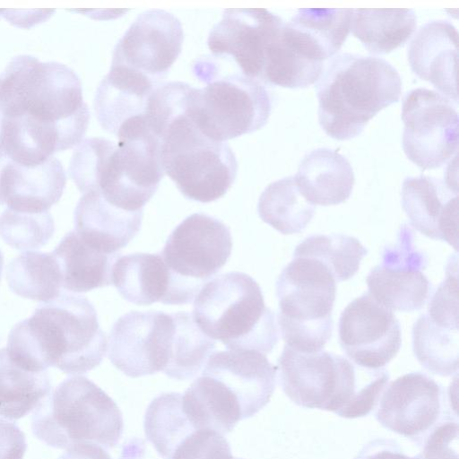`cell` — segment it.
Segmentation results:
<instances>
[{"label": "cell", "instance_id": "1", "mask_svg": "<svg viewBox=\"0 0 459 459\" xmlns=\"http://www.w3.org/2000/svg\"><path fill=\"white\" fill-rule=\"evenodd\" d=\"M0 114L5 152L24 166L78 145L90 121L77 74L30 55L13 57L0 77Z\"/></svg>", "mask_w": 459, "mask_h": 459}, {"label": "cell", "instance_id": "2", "mask_svg": "<svg viewBox=\"0 0 459 459\" xmlns=\"http://www.w3.org/2000/svg\"><path fill=\"white\" fill-rule=\"evenodd\" d=\"M108 349L96 309L82 295L62 292L17 323L7 342L9 356L24 368L84 374L99 366Z\"/></svg>", "mask_w": 459, "mask_h": 459}, {"label": "cell", "instance_id": "3", "mask_svg": "<svg viewBox=\"0 0 459 459\" xmlns=\"http://www.w3.org/2000/svg\"><path fill=\"white\" fill-rule=\"evenodd\" d=\"M316 89L321 127L345 141L359 135L379 111L399 100L402 81L382 58L342 53L325 65Z\"/></svg>", "mask_w": 459, "mask_h": 459}, {"label": "cell", "instance_id": "4", "mask_svg": "<svg viewBox=\"0 0 459 459\" xmlns=\"http://www.w3.org/2000/svg\"><path fill=\"white\" fill-rule=\"evenodd\" d=\"M69 174L82 194L98 192L120 209L143 211L164 175L160 142L152 135L85 139L73 153Z\"/></svg>", "mask_w": 459, "mask_h": 459}, {"label": "cell", "instance_id": "5", "mask_svg": "<svg viewBox=\"0 0 459 459\" xmlns=\"http://www.w3.org/2000/svg\"><path fill=\"white\" fill-rule=\"evenodd\" d=\"M192 316L205 335L228 350L265 355L279 340L274 313L265 306L259 284L244 273H227L204 285Z\"/></svg>", "mask_w": 459, "mask_h": 459}, {"label": "cell", "instance_id": "6", "mask_svg": "<svg viewBox=\"0 0 459 459\" xmlns=\"http://www.w3.org/2000/svg\"><path fill=\"white\" fill-rule=\"evenodd\" d=\"M123 429L117 403L82 376L62 381L37 406L31 418L34 436L59 449L86 443L112 448L121 438Z\"/></svg>", "mask_w": 459, "mask_h": 459}, {"label": "cell", "instance_id": "7", "mask_svg": "<svg viewBox=\"0 0 459 459\" xmlns=\"http://www.w3.org/2000/svg\"><path fill=\"white\" fill-rule=\"evenodd\" d=\"M336 281L321 262L293 257L276 281L277 322L285 345L303 352L321 351L333 332Z\"/></svg>", "mask_w": 459, "mask_h": 459}, {"label": "cell", "instance_id": "8", "mask_svg": "<svg viewBox=\"0 0 459 459\" xmlns=\"http://www.w3.org/2000/svg\"><path fill=\"white\" fill-rule=\"evenodd\" d=\"M186 111L171 121L161 138L162 169L185 197L211 203L232 186L238 162L226 143L204 135Z\"/></svg>", "mask_w": 459, "mask_h": 459}, {"label": "cell", "instance_id": "9", "mask_svg": "<svg viewBox=\"0 0 459 459\" xmlns=\"http://www.w3.org/2000/svg\"><path fill=\"white\" fill-rule=\"evenodd\" d=\"M191 89L186 115L209 139L224 143L262 128L271 113V100L261 82L243 74L214 77Z\"/></svg>", "mask_w": 459, "mask_h": 459}, {"label": "cell", "instance_id": "10", "mask_svg": "<svg viewBox=\"0 0 459 459\" xmlns=\"http://www.w3.org/2000/svg\"><path fill=\"white\" fill-rule=\"evenodd\" d=\"M276 371L283 392L295 404L342 417L353 398L359 368L332 352H303L285 345Z\"/></svg>", "mask_w": 459, "mask_h": 459}, {"label": "cell", "instance_id": "11", "mask_svg": "<svg viewBox=\"0 0 459 459\" xmlns=\"http://www.w3.org/2000/svg\"><path fill=\"white\" fill-rule=\"evenodd\" d=\"M232 249L230 229L204 213H194L169 236L160 255L169 270L194 299L204 283L227 263Z\"/></svg>", "mask_w": 459, "mask_h": 459}, {"label": "cell", "instance_id": "12", "mask_svg": "<svg viewBox=\"0 0 459 459\" xmlns=\"http://www.w3.org/2000/svg\"><path fill=\"white\" fill-rule=\"evenodd\" d=\"M402 119L403 152L422 169L438 168L456 153L458 113L446 96L424 88L407 92Z\"/></svg>", "mask_w": 459, "mask_h": 459}, {"label": "cell", "instance_id": "13", "mask_svg": "<svg viewBox=\"0 0 459 459\" xmlns=\"http://www.w3.org/2000/svg\"><path fill=\"white\" fill-rule=\"evenodd\" d=\"M174 331L172 313L130 311L112 326L108 359L130 377L163 372L170 359Z\"/></svg>", "mask_w": 459, "mask_h": 459}, {"label": "cell", "instance_id": "14", "mask_svg": "<svg viewBox=\"0 0 459 459\" xmlns=\"http://www.w3.org/2000/svg\"><path fill=\"white\" fill-rule=\"evenodd\" d=\"M443 387L422 372L391 382L382 394L376 419L385 428L421 445L446 412Z\"/></svg>", "mask_w": 459, "mask_h": 459}, {"label": "cell", "instance_id": "15", "mask_svg": "<svg viewBox=\"0 0 459 459\" xmlns=\"http://www.w3.org/2000/svg\"><path fill=\"white\" fill-rule=\"evenodd\" d=\"M184 40L180 21L160 9L140 13L117 43L111 65L124 66L161 83Z\"/></svg>", "mask_w": 459, "mask_h": 459}, {"label": "cell", "instance_id": "16", "mask_svg": "<svg viewBox=\"0 0 459 459\" xmlns=\"http://www.w3.org/2000/svg\"><path fill=\"white\" fill-rule=\"evenodd\" d=\"M338 333L345 354L359 367L368 369L384 368L396 356L402 344L399 321L392 310L368 293L343 309Z\"/></svg>", "mask_w": 459, "mask_h": 459}, {"label": "cell", "instance_id": "17", "mask_svg": "<svg viewBox=\"0 0 459 459\" xmlns=\"http://www.w3.org/2000/svg\"><path fill=\"white\" fill-rule=\"evenodd\" d=\"M426 266L427 257L415 247L411 230L402 225L397 242L385 248L381 264L368 273V293L390 310H419L432 292L422 273Z\"/></svg>", "mask_w": 459, "mask_h": 459}, {"label": "cell", "instance_id": "18", "mask_svg": "<svg viewBox=\"0 0 459 459\" xmlns=\"http://www.w3.org/2000/svg\"><path fill=\"white\" fill-rule=\"evenodd\" d=\"M282 19L264 8H231L211 30L208 48L216 56H230L244 75L262 81L268 48Z\"/></svg>", "mask_w": 459, "mask_h": 459}, {"label": "cell", "instance_id": "19", "mask_svg": "<svg viewBox=\"0 0 459 459\" xmlns=\"http://www.w3.org/2000/svg\"><path fill=\"white\" fill-rule=\"evenodd\" d=\"M161 83L126 67L111 65L94 99L96 117L102 128L118 141L152 134L146 121L147 108L152 94Z\"/></svg>", "mask_w": 459, "mask_h": 459}, {"label": "cell", "instance_id": "20", "mask_svg": "<svg viewBox=\"0 0 459 459\" xmlns=\"http://www.w3.org/2000/svg\"><path fill=\"white\" fill-rule=\"evenodd\" d=\"M276 373V367L257 351L227 350L212 352L202 375L225 385L236 397L244 420L269 403L275 388Z\"/></svg>", "mask_w": 459, "mask_h": 459}, {"label": "cell", "instance_id": "21", "mask_svg": "<svg viewBox=\"0 0 459 459\" xmlns=\"http://www.w3.org/2000/svg\"><path fill=\"white\" fill-rule=\"evenodd\" d=\"M401 195L403 209L416 230L429 238L446 241L457 250L456 186L423 175L408 177Z\"/></svg>", "mask_w": 459, "mask_h": 459}, {"label": "cell", "instance_id": "22", "mask_svg": "<svg viewBox=\"0 0 459 459\" xmlns=\"http://www.w3.org/2000/svg\"><path fill=\"white\" fill-rule=\"evenodd\" d=\"M111 280L120 295L135 305L155 302L183 305L192 302L160 254L119 255L113 264Z\"/></svg>", "mask_w": 459, "mask_h": 459}, {"label": "cell", "instance_id": "23", "mask_svg": "<svg viewBox=\"0 0 459 459\" xmlns=\"http://www.w3.org/2000/svg\"><path fill=\"white\" fill-rule=\"evenodd\" d=\"M457 58L458 32L452 23L444 20L424 24L408 48L412 72L455 104L458 102Z\"/></svg>", "mask_w": 459, "mask_h": 459}, {"label": "cell", "instance_id": "24", "mask_svg": "<svg viewBox=\"0 0 459 459\" xmlns=\"http://www.w3.org/2000/svg\"><path fill=\"white\" fill-rule=\"evenodd\" d=\"M351 8H300L281 33L299 56L318 64L335 56L351 30Z\"/></svg>", "mask_w": 459, "mask_h": 459}, {"label": "cell", "instance_id": "25", "mask_svg": "<svg viewBox=\"0 0 459 459\" xmlns=\"http://www.w3.org/2000/svg\"><path fill=\"white\" fill-rule=\"evenodd\" d=\"M65 183L62 163L53 156L32 167L9 160L0 172V195L9 209L41 213L59 201Z\"/></svg>", "mask_w": 459, "mask_h": 459}, {"label": "cell", "instance_id": "26", "mask_svg": "<svg viewBox=\"0 0 459 459\" xmlns=\"http://www.w3.org/2000/svg\"><path fill=\"white\" fill-rule=\"evenodd\" d=\"M143 211L128 212L108 203L100 193L88 192L74 210V231L88 245L108 255L117 254L139 232Z\"/></svg>", "mask_w": 459, "mask_h": 459}, {"label": "cell", "instance_id": "27", "mask_svg": "<svg viewBox=\"0 0 459 459\" xmlns=\"http://www.w3.org/2000/svg\"><path fill=\"white\" fill-rule=\"evenodd\" d=\"M412 350L420 364L442 377L457 374L459 355L458 310L429 303L412 327Z\"/></svg>", "mask_w": 459, "mask_h": 459}, {"label": "cell", "instance_id": "28", "mask_svg": "<svg viewBox=\"0 0 459 459\" xmlns=\"http://www.w3.org/2000/svg\"><path fill=\"white\" fill-rule=\"evenodd\" d=\"M294 178L304 197L312 204L322 206L347 201L355 183L348 160L328 148L306 154Z\"/></svg>", "mask_w": 459, "mask_h": 459}, {"label": "cell", "instance_id": "29", "mask_svg": "<svg viewBox=\"0 0 459 459\" xmlns=\"http://www.w3.org/2000/svg\"><path fill=\"white\" fill-rule=\"evenodd\" d=\"M52 254L60 268L62 288L80 293L112 284V267L119 254L93 248L74 230L63 237Z\"/></svg>", "mask_w": 459, "mask_h": 459}, {"label": "cell", "instance_id": "30", "mask_svg": "<svg viewBox=\"0 0 459 459\" xmlns=\"http://www.w3.org/2000/svg\"><path fill=\"white\" fill-rule=\"evenodd\" d=\"M185 414L195 429L230 432L242 420L236 397L217 379L202 375L182 395Z\"/></svg>", "mask_w": 459, "mask_h": 459}, {"label": "cell", "instance_id": "31", "mask_svg": "<svg viewBox=\"0 0 459 459\" xmlns=\"http://www.w3.org/2000/svg\"><path fill=\"white\" fill-rule=\"evenodd\" d=\"M417 26L412 9H368L352 11L351 30L368 52L384 55L403 46Z\"/></svg>", "mask_w": 459, "mask_h": 459}, {"label": "cell", "instance_id": "32", "mask_svg": "<svg viewBox=\"0 0 459 459\" xmlns=\"http://www.w3.org/2000/svg\"><path fill=\"white\" fill-rule=\"evenodd\" d=\"M47 371L34 372L17 364L0 349V416L16 420L37 408L51 392Z\"/></svg>", "mask_w": 459, "mask_h": 459}, {"label": "cell", "instance_id": "33", "mask_svg": "<svg viewBox=\"0 0 459 459\" xmlns=\"http://www.w3.org/2000/svg\"><path fill=\"white\" fill-rule=\"evenodd\" d=\"M6 281L16 295L48 302L62 293V276L52 253L27 251L6 266Z\"/></svg>", "mask_w": 459, "mask_h": 459}, {"label": "cell", "instance_id": "34", "mask_svg": "<svg viewBox=\"0 0 459 459\" xmlns=\"http://www.w3.org/2000/svg\"><path fill=\"white\" fill-rule=\"evenodd\" d=\"M257 211L263 221L288 235L307 227L315 205L301 194L293 176L269 184L259 197Z\"/></svg>", "mask_w": 459, "mask_h": 459}, {"label": "cell", "instance_id": "35", "mask_svg": "<svg viewBox=\"0 0 459 459\" xmlns=\"http://www.w3.org/2000/svg\"><path fill=\"white\" fill-rule=\"evenodd\" d=\"M144 432L158 454L172 459L177 447L196 430L182 407V394L164 393L155 397L144 415Z\"/></svg>", "mask_w": 459, "mask_h": 459}, {"label": "cell", "instance_id": "36", "mask_svg": "<svg viewBox=\"0 0 459 459\" xmlns=\"http://www.w3.org/2000/svg\"><path fill=\"white\" fill-rule=\"evenodd\" d=\"M175 331L169 362L163 373L186 380L195 377L215 350V341L205 335L188 312L172 313Z\"/></svg>", "mask_w": 459, "mask_h": 459}, {"label": "cell", "instance_id": "37", "mask_svg": "<svg viewBox=\"0 0 459 459\" xmlns=\"http://www.w3.org/2000/svg\"><path fill=\"white\" fill-rule=\"evenodd\" d=\"M367 253L366 247L354 237L317 234L300 242L293 257L314 258L331 271L336 281H343L356 274Z\"/></svg>", "mask_w": 459, "mask_h": 459}, {"label": "cell", "instance_id": "38", "mask_svg": "<svg viewBox=\"0 0 459 459\" xmlns=\"http://www.w3.org/2000/svg\"><path fill=\"white\" fill-rule=\"evenodd\" d=\"M54 232V220L48 212L27 213L6 208L0 215V237L19 250L40 248Z\"/></svg>", "mask_w": 459, "mask_h": 459}, {"label": "cell", "instance_id": "39", "mask_svg": "<svg viewBox=\"0 0 459 459\" xmlns=\"http://www.w3.org/2000/svg\"><path fill=\"white\" fill-rule=\"evenodd\" d=\"M172 459H233L223 435L210 429H196L175 450Z\"/></svg>", "mask_w": 459, "mask_h": 459}, {"label": "cell", "instance_id": "40", "mask_svg": "<svg viewBox=\"0 0 459 459\" xmlns=\"http://www.w3.org/2000/svg\"><path fill=\"white\" fill-rule=\"evenodd\" d=\"M458 430L457 420L441 422L423 442L422 451L409 459H458Z\"/></svg>", "mask_w": 459, "mask_h": 459}, {"label": "cell", "instance_id": "41", "mask_svg": "<svg viewBox=\"0 0 459 459\" xmlns=\"http://www.w3.org/2000/svg\"><path fill=\"white\" fill-rule=\"evenodd\" d=\"M26 437L18 425L0 418V459H23Z\"/></svg>", "mask_w": 459, "mask_h": 459}, {"label": "cell", "instance_id": "42", "mask_svg": "<svg viewBox=\"0 0 459 459\" xmlns=\"http://www.w3.org/2000/svg\"><path fill=\"white\" fill-rule=\"evenodd\" d=\"M354 459H409V456L395 440L376 438L365 445Z\"/></svg>", "mask_w": 459, "mask_h": 459}, {"label": "cell", "instance_id": "43", "mask_svg": "<svg viewBox=\"0 0 459 459\" xmlns=\"http://www.w3.org/2000/svg\"><path fill=\"white\" fill-rule=\"evenodd\" d=\"M58 459H111V457L100 446L86 443L67 448Z\"/></svg>", "mask_w": 459, "mask_h": 459}, {"label": "cell", "instance_id": "44", "mask_svg": "<svg viewBox=\"0 0 459 459\" xmlns=\"http://www.w3.org/2000/svg\"><path fill=\"white\" fill-rule=\"evenodd\" d=\"M1 120H2V117H1V114H0V172H1L2 168L9 160V159H8L6 153H5V151H4V144H3V141H2Z\"/></svg>", "mask_w": 459, "mask_h": 459}, {"label": "cell", "instance_id": "45", "mask_svg": "<svg viewBox=\"0 0 459 459\" xmlns=\"http://www.w3.org/2000/svg\"><path fill=\"white\" fill-rule=\"evenodd\" d=\"M3 264H4V255H3L2 251L0 250V279H1L2 270H3Z\"/></svg>", "mask_w": 459, "mask_h": 459}, {"label": "cell", "instance_id": "46", "mask_svg": "<svg viewBox=\"0 0 459 459\" xmlns=\"http://www.w3.org/2000/svg\"><path fill=\"white\" fill-rule=\"evenodd\" d=\"M3 10H4V9H0V13H3Z\"/></svg>", "mask_w": 459, "mask_h": 459}, {"label": "cell", "instance_id": "47", "mask_svg": "<svg viewBox=\"0 0 459 459\" xmlns=\"http://www.w3.org/2000/svg\"><path fill=\"white\" fill-rule=\"evenodd\" d=\"M233 459H242V458H233Z\"/></svg>", "mask_w": 459, "mask_h": 459}, {"label": "cell", "instance_id": "48", "mask_svg": "<svg viewBox=\"0 0 459 459\" xmlns=\"http://www.w3.org/2000/svg\"><path fill=\"white\" fill-rule=\"evenodd\" d=\"M124 459H126V458H124Z\"/></svg>", "mask_w": 459, "mask_h": 459}]
</instances>
